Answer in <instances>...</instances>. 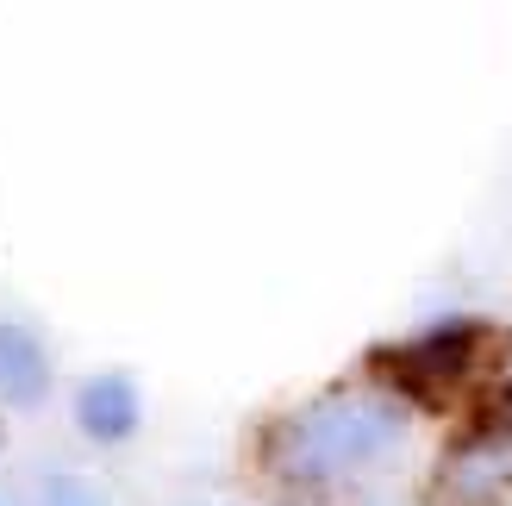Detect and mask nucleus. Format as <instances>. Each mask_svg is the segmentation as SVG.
Returning a JSON list of instances; mask_svg holds the SVG:
<instances>
[{
  "instance_id": "nucleus-1",
  "label": "nucleus",
  "mask_w": 512,
  "mask_h": 506,
  "mask_svg": "<svg viewBox=\"0 0 512 506\" xmlns=\"http://www.w3.org/2000/svg\"><path fill=\"white\" fill-rule=\"evenodd\" d=\"M400 438H406L400 400L375 394V388H350V394L313 400L306 413H294L281 425L269 444V463L288 482L319 488V482H344V475H363L369 463L394 457Z\"/></svg>"
},
{
  "instance_id": "nucleus-2",
  "label": "nucleus",
  "mask_w": 512,
  "mask_h": 506,
  "mask_svg": "<svg viewBox=\"0 0 512 506\" xmlns=\"http://www.w3.org/2000/svg\"><path fill=\"white\" fill-rule=\"evenodd\" d=\"M512 488V432H475L438 469V506H494Z\"/></svg>"
},
{
  "instance_id": "nucleus-4",
  "label": "nucleus",
  "mask_w": 512,
  "mask_h": 506,
  "mask_svg": "<svg viewBox=\"0 0 512 506\" xmlns=\"http://www.w3.org/2000/svg\"><path fill=\"white\" fill-rule=\"evenodd\" d=\"M75 425L94 438V444H119L138 432V388L125 375H94L75 394Z\"/></svg>"
},
{
  "instance_id": "nucleus-5",
  "label": "nucleus",
  "mask_w": 512,
  "mask_h": 506,
  "mask_svg": "<svg viewBox=\"0 0 512 506\" xmlns=\"http://www.w3.org/2000/svg\"><path fill=\"white\" fill-rule=\"evenodd\" d=\"M44 506H107V494H100L94 482H82V475H50Z\"/></svg>"
},
{
  "instance_id": "nucleus-3",
  "label": "nucleus",
  "mask_w": 512,
  "mask_h": 506,
  "mask_svg": "<svg viewBox=\"0 0 512 506\" xmlns=\"http://www.w3.org/2000/svg\"><path fill=\"white\" fill-rule=\"evenodd\" d=\"M50 394V350L38 332L0 319V400L7 407H38Z\"/></svg>"
}]
</instances>
